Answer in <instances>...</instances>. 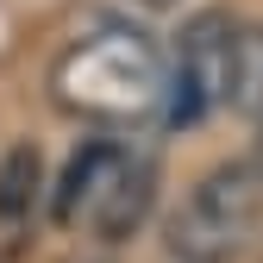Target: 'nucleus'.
Here are the masks:
<instances>
[{
	"label": "nucleus",
	"instance_id": "8",
	"mask_svg": "<svg viewBox=\"0 0 263 263\" xmlns=\"http://www.w3.org/2000/svg\"><path fill=\"white\" fill-rule=\"evenodd\" d=\"M257 170H263V119H257Z\"/></svg>",
	"mask_w": 263,
	"mask_h": 263
},
{
	"label": "nucleus",
	"instance_id": "2",
	"mask_svg": "<svg viewBox=\"0 0 263 263\" xmlns=\"http://www.w3.org/2000/svg\"><path fill=\"white\" fill-rule=\"evenodd\" d=\"M151 201H157V157L101 138V144H82L69 157L63 188H57V219L63 226L82 219L101 238H125L144 226Z\"/></svg>",
	"mask_w": 263,
	"mask_h": 263
},
{
	"label": "nucleus",
	"instance_id": "1",
	"mask_svg": "<svg viewBox=\"0 0 263 263\" xmlns=\"http://www.w3.org/2000/svg\"><path fill=\"white\" fill-rule=\"evenodd\" d=\"M50 94L63 113H76L88 125H138V119L163 113L170 69H163L157 38H144L132 25H101L57 57Z\"/></svg>",
	"mask_w": 263,
	"mask_h": 263
},
{
	"label": "nucleus",
	"instance_id": "4",
	"mask_svg": "<svg viewBox=\"0 0 263 263\" xmlns=\"http://www.w3.org/2000/svg\"><path fill=\"white\" fill-rule=\"evenodd\" d=\"M232 31H238L232 13H201V19H188V31H182V63H176V76H170V101H163L176 125H194V119H207L213 107H226Z\"/></svg>",
	"mask_w": 263,
	"mask_h": 263
},
{
	"label": "nucleus",
	"instance_id": "7",
	"mask_svg": "<svg viewBox=\"0 0 263 263\" xmlns=\"http://www.w3.org/2000/svg\"><path fill=\"white\" fill-rule=\"evenodd\" d=\"M138 7H151V13H170V7H182V0H138Z\"/></svg>",
	"mask_w": 263,
	"mask_h": 263
},
{
	"label": "nucleus",
	"instance_id": "3",
	"mask_svg": "<svg viewBox=\"0 0 263 263\" xmlns=\"http://www.w3.org/2000/svg\"><path fill=\"white\" fill-rule=\"evenodd\" d=\"M263 232V170L257 163H219L188 188L170 219L176 263H232Z\"/></svg>",
	"mask_w": 263,
	"mask_h": 263
},
{
	"label": "nucleus",
	"instance_id": "6",
	"mask_svg": "<svg viewBox=\"0 0 263 263\" xmlns=\"http://www.w3.org/2000/svg\"><path fill=\"white\" fill-rule=\"evenodd\" d=\"M38 182H44V157H38V144H13L7 157H0V219L31 213Z\"/></svg>",
	"mask_w": 263,
	"mask_h": 263
},
{
	"label": "nucleus",
	"instance_id": "5",
	"mask_svg": "<svg viewBox=\"0 0 263 263\" xmlns=\"http://www.w3.org/2000/svg\"><path fill=\"white\" fill-rule=\"evenodd\" d=\"M226 107L263 119V25L232 31V76H226Z\"/></svg>",
	"mask_w": 263,
	"mask_h": 263
}]
</instances>
